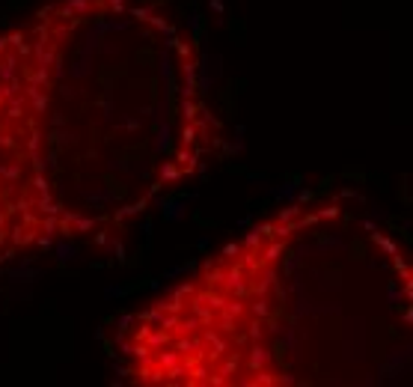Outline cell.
I'll use <instances>...</instances> for the list:
<instances>
[{
    "mask_svg": "<svg viewBox=\"0 0 413 387\" xmlns=\"http://www.w3.org/2000/svg\"><path fill=\"white\" fill-rule=\"evenodd\" d=\"M226 146L170 0H45L0 27V271L107 241Z\"/></svg>",
    "mask_w": 413,
    "mask_h": 387,
    "instance_id": "cell-1",
    "label": "cell"
},
{
    "mask_svg": "<svg viewBox=\"0 0 413 387\" xmlns=\"http://www.w3.org/2000/svg\"><path fill=\"white\" fill-rule=\"evenodd\" d=\"M410 352V250L354 188L265 214L110 340L131 387H386Z\"/></svg>",
    "mask_w": 413,
    "mask_h": 387,
    "instance_id": "cell-2",
    "label": "cell"
}]
</instances>
